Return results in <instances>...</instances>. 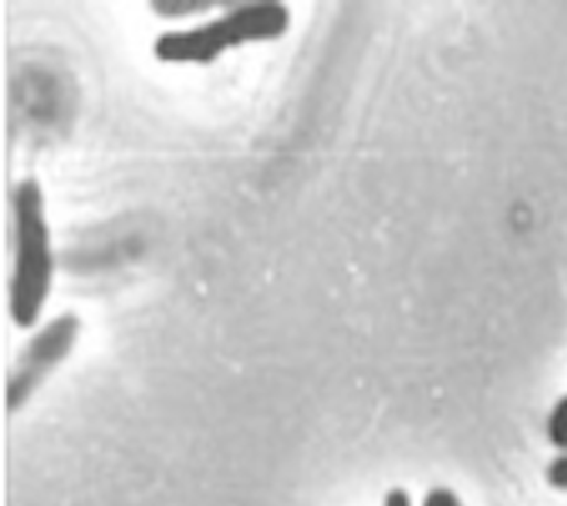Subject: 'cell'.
Masks as SVG:
<instances>
[{
    "instance_id": "obj_1",
    "label": "cell",
    "mask_w": 567,
    "mask_h": 506,
    "mask_svg": "<svg viewBox=\"0 0 567 506\" xmlns=\"http://www.w3.org/2000/svg\"><path fill=\"white\" fill-rule=\"evenodd\" d=\"M14 260L10 278V317L17 328H32L50 297L54 254L45 199L37 179H23L14 188Z\"/></svg>"
},
{
    "instance_id": "obj_2",
    "label": "cell",
    "mask_w": 567,
    "mask_h": 506,
    "mask_svg": "<svg viewBox=\"0 0 567 506\" xmlns=\"http://www.w3.org/2000/svg\"><path fill=\"white\" fill-rule=\"evenodd\" d=\"M292 14L282 3H245L202 25L163 32L154 41L158 62L213 64L226 50L245 43L271 41L290 30Z\"/></svg>"
},
{
    "instance_id": "obj_3",
    "label": "cell",
    "mask_w": 567,
    "mask_h": 506,
    "mask_svg": "<svg viewBox=\"0 0 567 506\" xmlns=\"http://www.w3.org/2000/svg\"><path fill=\"white\" fill-rule=\"evenodd\" d=\"M82 321L75 312H64L50 319L21 351L8 382V412L17 414L43 380L60 366L78 344Z\"/></svg>"
},
{
    "instance_id": "obj_4",
    "label": "cell",
    "mask_w": 567,
    "mask_h": 506,
    "mask_svg": "<svg viewBox=\"0 0 567 506\" xmlns=\"http://www.w3.org/2000/svg\"><path fill=\"white\" fill-rule=\"evenodd\" d=\"M547 436L551 441V445H556L558 450H563V455H567V396H563L547 421Z\"/></svg>"
},
{
    "instance_id": "obj_5",
    "label": "cell",
    "mask_w": 567,
    "mask_h": 506,
    "mask_svg": "<svg viewBox=\"0 0 567 506\" xmlns=\"http://www.w3.org/2000/svg\"><path fill=\"white\" fill-rule=\"evenodd\" d=\"M421 506H464V504L455 490H450L445 486H436L423 497Z\"/></svg>"
},
{
    "instance_id": "obj_6",
    "label": "cell",
    "mask_w": 567,
    "mask_h": 506,
    "mask_svg": "<svg viewBox=\"0 0 567 506\" xmlns=\"http://www.w3.org/2000/svg\"><path fill=\"white\" fill-rule=\"evenodd\" d=\"M547 482L558 490H567V455H560L549 464Z\"/></svg>"
},
{
    "instance_id": "obj_7",
    "label": "cell",
    "mask_w": 567,
    "mask_h": 506,
    "mask_svg": "<svg viewBox=\"0 0 567 506\" xmlns=\"http://www.w3.org/2000/svg\"><path fill=\"white\" fill-rule=\"evenodd\" d=\"M382 506H414V504H412V497H410V493L405 488H391L384 495Z\"/></svg>"
}]
</instances>
